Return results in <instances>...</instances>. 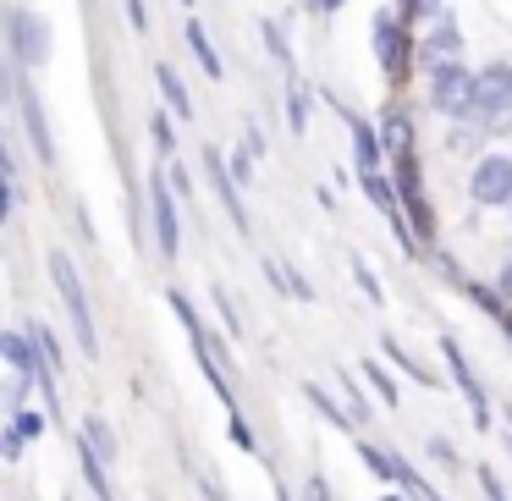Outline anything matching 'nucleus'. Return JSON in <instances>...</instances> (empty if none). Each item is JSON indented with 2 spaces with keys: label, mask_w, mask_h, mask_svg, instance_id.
Instances as JSON below:
<instances>
[{
  "label": "nucleus",
  "mask_w": 512,
  "mask_h": 501,
  "mask_svg": "<svg viewBox=\"0 0 512 501\" xmlns=\"http://www.w3.org/2000/svg\"><path fill=\"white\" fill-rule=\"evenodd\" d=\"M243 144H248V149H254V155H259V160H265V133H259V127H254V122H248V127H243Z\"/></svg>",
  "instance_id": "32"
},
{
  "label": "nucleus",
  "mask_w": 512,
  "mask_h": 501,
  "mask_svg": "<svg viewBox=\"0 0 512 501\" xmlns=\"http://www.w3.org/2000/svg\"><path fill=\"white\" fill-rule=\"evenodd\" d=\"M39 430H45V419H39V413H12V435H23V441H34Z\"/></svg>",
  "instance_id": "28"
},
{
  "label": "nucleus",
  "mask_w": 512,
  "mask_h": 501,
  "mask_svg": "<svg viewBox=\"0 0 512 501\" xmlns=\"http://www.w3.org/2000/svg\"><path fill=\"white\" fill-rule=\"evenodd\" d=\"M254 160H259V155H254V149H248V144L237 149V155H226V166H232L237 188H248V182H254Z\"/></svg>",
  "instance_id": "24"
},
{
  "label": "nucleus",
  "mask_w": 512,
  "mask_h": 501,
  "mask_svg": "<svg viewBox=\"0 0 512 501\" xmlns=\"http://www.w3.org/2000/svg\"><path fill=\"white\" fill-rule=\"evenodd\" d=\"M441 358H446V369H452L457 391L468 397V408H474V424H479V430H490V397H485V386H479V375H474V364H468V353L452 342V336H441Z\"/></svg>",
  "instance_id": "9"
},
{
  "label": "nucleus",
  "mask_w": 512,
  "mask_h": 501,
  "mask_svg": "<svg viewBox=\"0 0 512 501\" xmlns=\"http://www.w3.org/2000/svg\"><path fill=\"white\" fill-rule=\"evenodd\" d=\"M375 61L391 83L408 78V34H402V12H391V6L375 17Z\"/></svg>",
  "instance_id": "4"
},
{
  "label": "nucleus",
  "mask_w": 512,
  "mask_h": 501,
  "mask_svg": "<svg viewBox=\"0 0 512 501\" xmlns=\"http://www.w3.org/2000/svg\"><path fill=\"white\" fill-rule=\"evenodd\" d=\"M78 457H83V479H89V490H94V501H116L111 496V479H105V457L94 452L89 441L78 446Z\"/></svg>",
  "instance_id": "14"
},
{
  "label": "nucleus",
  "mask_w": 512,
  "mask_h": 501,
  "mask_svg": "<svg viewBox=\"0 0 512 501\" xmlns=\"http://www.w3.org/2000/svg\"><path fill=\"white\" fill-rule=\"evenodd\" d=\"M358 452H364V463H369V474H380V479H386V485H402V490H424V479L419 474H413V468L408 463H402V457L397 452H386V446H358Z\"/></svg>",
  "instance_id": "12"
},
{
  "label": "nucleus",
  "mask_w": 512,
  "mask_h": 501,
  "mask_svg": "<svg viewBox=\"0 0 512 501\" xmlns=\"http://www.w3.org/2000/svg\"><path fill=\"white\" fill-rule=\"evenodd\" d=\"M188 50L199 56V67L210 72L215 83H221V56H215V45H210V34H204V23H188Z\"/></svg>",
  "instance_id": "16"
},
{
  "label": "nucleus",
  "mask_w": 512,
  "mask_h": 501,
  "mask_svg": "<svg viewBox=\"0 0 512 501\" xmlns=\"http://www.w3.org/2000/svg\"><path fill=\"white\" fill-rule=\"evenodd\" d=\"M347 133H353V149H358V171H364V177H380V138L369 133V122L347 111Z\"/></svg>",
  "instance_id": "13"
},
{
  "label": "nucleus",
  "mask_w": 512,
  "mask_h": 501,
  "mask_svg": "<svg viewBox=\"0 0 512 501\" xmlns=\"http://www.w3.org/2000/svg\"><path fill=\"white\" fill-rule=\"evenodd\" d=\"M435 501H441V496H435Z\"/></svg>",
  "instance_id": "42"
},
{
  "label": "nucleus",
  "mask_w": 512,
  "mask_h": 501,
  "mask_svg": "<svg viewBox=\"0 0 512 501\" xmlns=\"http://www.w3.org/2000/svg\"><path fill=\"white\" fill-rule=\"evenodd\" d=\"M386 149H391V160L413 155V122H408L402 111H391V116H386Z\"/></svg>",
  "instance_id": "17"
},
{
  "label": "nucleus",
  "mask_w": 512,
  "mask_h": 501,
  "mask_svg": "<svg viewBox=\"0 0 512 501\" xmlns=\"http://www.w3.org/2000/svg\"><path fill=\"white\" fill-rule=\"evenodd\" d=\"M155 83H160V94H166L171 111H177V116H193V100H188V89H182L177 67H166V61H160V67H155Z\"/></svg>",
  "instance_id": "15"
},
{
  "label": "nucleus",
  "mask_w": 512,
  "mask_h": 501,
  "mask_svg": "<svg viewBox=\"0 0 512 501\" xmlns=\"http://www.w3.org/2000/svg\"><path fill=\"white\" fill-rule=\"evenodd\" d=\"M155 144H160V149L177 144V133H171V116H166V111H155Z\"/></svg>",
  "instance_id": "29"
},
{
  "label": "nucleus",
  "mask_w": 512,
  "mask_h": 501,
  "mask_svg": "<svg viewBox=\"0 0 512 501\" xmlns=\"http://www.w3.org/2000/svg\"><path fill=\"white\" fill-rule=\"evenodd\" d=\"M83 424H89V430H83V441H89L94 452H100L105 463H111V457H116V435L105 430V419H83Z\"/></svg>",
  "instance_id": "22"
},
{
  "label": "nucleus",
  "mask_w": 512,
  "mask_h": 501,
  "mask_svg": "<svg viewBox=\"0 0 512 501\" xmlns=\"http://www.w3.org/2000/svg\"><path fill=\"white\" fill-rule=\"evenodd\" d=\"M309 6H314V12H320V17H331V12H342V0H309Z\"/></svg>",
  "instance_id": "37"
},
{
  "label": "nucleus",
  "mask_w": 512,
  "mask_h": 501,
  "mask_svg": "<svg viewBox=\"0 0 512 501\" xmlns=\"http://www.w3.org/2000/svg\"><path fill=\"white\" fill-rule=\"evenodd\" d=\"M204 177H210V188H215V199H221V210L232 215V226L237 232H248V210H243V188H237V177H232V166H226V155L221 149H204Z\"/></svg>",
  "instance_id": "10"
},
{
  "label": "nucleus",
  "mask_w": 512,
  "mask_h": 501,
  "mask_svg": "<svg viewBox=\"0 0 512 501\" xmlns=\"http://www.w3.org/2000/svg\"><path fill=\"white\" fill-rule=\"evenodd\" d=\"M408 12L413 17H430V12H441V0H408Z\"/></svg>",
  "instance_id": "34"
},
{
  "label": "nucleus",
  "mask_w": 512,
  "mask_h": 501,
  "mask_svg": "<svg viewBox=\"0 0 512 501\" xmlns=\"http://www.w3.org/2000/svg\"><path fill=\"white\" fill-rule=\"evenodd\" d=\"M501 111H512V67L507 61H496V67H485L474 78V116L468 122H496Z\"/></svg>",
  "instance_id": "6"
},
{
  "label": "nucleus",
  "mask_w": 512,
  "mask_h": 501,
  "mask_svg": "<svg viewBox=\"0 0 512 501\" xmlns=\"http://www.w3.org/2000/svg\"><path fill=\"white\" fill-rule=\"evenodd\" d=\"M364 380H369V386H375V391H380V397H386V402H391V408H397V380H391V375H386V369H380V364H364Z\"/></svg>",
  "instance_id": "25"
},
{
  "label": "nucleus",
  "mask_w": 512,
  "mask_h": 501,
  "mask_svg": "<svg viewBox=\"0 0 512 501\" xmlns=\"http://www.w3.org/2000/svg\"><path fill=\"white\" fill-rule=\"evenodd\" d=\"M182 6H188V0H182Z\"/></svg>",
  "instance_id": "41"
},
{
  "label": "nucleus",
  "mask_w": 512,
  "mask_h": 501,
  "mask_svg": "<svg viewBox=\"0 0 512 501\" xmlns=\"http://www.w3.org/2000/svg\"><path fill=\"white\" fill-rule=\"evenodd\" d=\"M507 446H512V408H507Z\"/></svg>",
  "instance_id": "38"
},
{
  "label": "nucleus",
  "mask_w": 512,
  "mask_h": 501,
  "mask_svg": "<svg viewBox=\"0 0 512 501\" xmlns=\"http://www.w3.org/2000/svg\"><path fill=\"white\" fill-rule=\"evenodd\" d=\"M397 193H402V210H408L413 232L430 237V232H435V215H430V204H424V188H419V166H413V155L397 160Z\"/></svg>",
  "instance_id": "11"
},
{
  "label": "nucleus",
  "mask_w": 512,
  "mask_h": 501,
  "mask_svg": "<svg viewBox=\"0 0 512 501\" xmlns=\"http://www.w3.org/2000/svg\"><path fill=\"white\" fill-rule=\"evenodd\" d=\"M276 501H287V490H281V496H276Z\"/></svg>",
  "instance_id": "39"
},
{
  "label": "nucleus",
  "mask_w": 512,
  "mask_h": 501,
  "mask_svg": "<svg viewBox=\"0 0 512 501\" xmlns=\"http://www.w3.org/2000/svg\"><path fill=\"white\" fill-rule=\"evenodd\" d=\"M12 94H17V111H23V127H28V144H34V155L45 160V166H56V138H50V127H45V105H39L28 72H17Z\"/></svg>",
  "instance_id": "8"
},
{
  "label": "nucleus",
  "mask_w": 512,
  "mask_h": 501,
  "mask_svg": "<svg viewBox=\"0 0 512 501\" xmlns=\"http://www.w3.org/2000/svg\"><path fill=\"white\" fill-rule=\"evenodd\" d=\"M474 78L479 72H468L463 61H435V78H430V100L441 105L446 116H474Z\"/></svg>",
  "instance_id": "2"
},
{
  "label": "nucleus",
  "mask_w": 512,
  "mask_h": 501,
  "mask_svg": "<svg viewBox=\"0 0 512 501\" xmlns=\"http://www.w3.org/2000/svg\"><path fill=\"white\" fill-rule=\"evenodd\" d=\"M468 193H474V204H485V210H496V204L512 210V155H485L479 160L474 177H468Z\"/></svg>",
  "instance_id": "5"
},
{
  "label": "nucleus",
  "mask_w": 512,
  "mask_h": 501,
  "mask_svg": "<svg viewBox=\"0 0 512 501\" xmlns=\"http://www.w3.org/2000/svg\"><path fill=\"white\" fill-rule=\"evenodd\" d=\"M430 457H435V463H457L452 441H441V435H430Z\"/></svg>",
  "instance_id": "31"
},
{
  "label": "nucleus",
  "mask_w": 512,
  "mask_h": 501,
  "mask_svg": "<svg viewBox=\"0 0 512 501\" xmlns=\"http://www.w3.org/2000/svg\"><path fill=\"white\" fill-rule=\"evenodd\" d=\"M50 276H56V292H61V309H67V320H72V336H78V347L94 358V353H100V336H94L89 292H83V281H78V270H72V259H67V254H50Z\"/></svg>",
  "instance_id": "1"
},
{
  "label": "nucleus",
  "mask_w": 512,
  "mask_h": 501,
  "mask_svg": "<svg viewBox=\"0 0 512 501\" xmlns=\"http://www.w3.org/2000/svg\"><path fill=\"white\" fill-rule=\"evenodd\" d=\"M496 292H501V298H512V259L501 265V281H496Z\"/></svg>",
  "instance_id": "36"
},
{
  "label": "nucleus",
  "mask_w": 512,
  "mask_h": 501,
  "mask_svg": "<svg viewBox=\"0 0 512 501\" xmlns=\"http://www.w3.org/2000/svg\"><path fill=\"white\" fill-rule=\"evenodd\" d=\"M353 276H358V287H364V298H369V303H386V292H380V276L364 265V259H353Z\"/></svg>",
  "instance_id": "26"
},
{
  "label": "nucleus",
  "mask_w": 512,
  "mask_h": 501,
  "mask_svg": "<svg viewBox=\"0 0 512 501\" xmlns=\"http://www.w3.org/2000/svg\"><path fill=\"white\" fill-rule=\"evenodd\" d=\"M380 353H386V358H391V364H397L408 380H424V386H435V380L424 375V364H419V358H413L408 347H397V336H380Z\"/></svg>",
  "instance_id": "18"
},
{
  "label": "nucleus",
  "mask_w": 512,
  "mask_h": 501,
  "mask_svg": "<svg viewBox=\"0 0 512 501\" xmlns=\"http://www.w3.org/2000/svg\"><path fill=\"white\" fill-rule=\"evenodd\" d=\"M386 501H402V496H386Z\"/></svg>",
  "instance_id": "40"
},
{
  "label": "nucleus",
  "mask_w": 512,
  "mask_h": 501,
  "mask_svg": "<svg viewBox=\"0 0 512 501\" xmlns=\"http://www.w3.org/2000/svg\"><path fill=\"white\" fill-rule=\"evenodd\" d=\"M479 485H485V496H490V501H512L507 490H501V479L490 474V468H479Z\"/></svg>",
  "instance_id": "30"
},
{
  "label": "nucleus",
  "mask_w": 512,
  "mask_h": 501,
  "mask_svg": "<svg viewBox=\"0 0 512 501\" xmlns=\"http://www.w3.org/2000/svg\"><path fill=\"white\" fill-rule=\"evenodd\" d=\"M28 336H34V347H39V358H45L50 369H61V347H56V331L50 325H23Z\"/></svg>",
  "instance_id": "21"
},
{
  "label": "nucleus",
  "mask_w": 512,
  "mask_h": 501,
  "mask_svg": "<svg viewBox=\"0 0 512 501\" xmlns=\"http://www.w3.org/2000/svg\"><path fill=\"white\" fill-rule=\"evenodd\" d=\"M127 17H133V28H149V12H144V0H127Z\"/></svg>",
  "instance_id": "33"
},
{
  "label": "nucleus",
  "mask_w": 512,
  "mask_h": 501,
  "mask_svg": "<svg viewBox=\"0 0 512 501\" xmlns=\"http://www.w3.org/2000/svg\"><path fill=\"white\" fill-rule=\"evenodd\" d=\"M303 501H331V490H325V479H320V474L309 479V496H303Z\"/></svg>",
  "instance_id": "35"
},
{
  "label": "nucleus",
  "mask_w": 512,
  "mask_h": 501,
  "mask_svg": "<svg viewBox=\"0 0 512 501\" xmlns=\"http://www.w3.org/2000/svg\"><path fill=\"white\" fill-rule=\"evenodd\" d=\"M303 397H309V402H314V408H320V413H325V419H331V424H342V430H353V413H342V408H336V402L325 397L320 386H303Z\"/></svg>",
  "instance_id": "23"
},
{
  "label": "nucleus",
  "mask_w": 512,
  "mask_h": 501,
  "mask_svg": "<svg viewBox=\"0 0 512 501\" xmlns=\"http://www.w3.org/2000/svg\"><path fill=\"white\" fill-rule=\"evenodd\" d=\"M430 50H435V61H457V50H463V39H457L452 17H441V28L430 34Z\"/></svg>",
  "instance_id": "20"
},
{
  "label": "nucleus",
  "mask_w": 512,
  "mask_h": 501,
  "mask_svg": "<svg viewBox=\"0 0 512 501\" xmlns=\"http://www.w3.org/2000/svg\"><path fill=\"white\" fill-rule=\"evenodd\" d=\"M6 39H12V67H17V72L45 67V61H50V34H45V23H39L34 12H23V6L6 17Z\"/></svg>",
  "instance_id": "3"
},
{
  "label": "nucleus",
  "mask_w": 512,
  "mask_h": 501,
  "mask_svg": "<svg viewBox=\"0 0 512 501\" xmlns=\"http://www.w3.org/2000/svg\"><path fill=\"white\" fill-rule=\"evenodd\" d=\"M342 391H347V413H353V424H364L369 402H364V391H358V380H353V375H342Z\"/></svg>",
  "instance_id": "27"
},
{
  "label": "nucleus",
  "mask_w": 512,
  "mask_h": 501,
  "mask_svg": "<svg viewBox=\"0 0 512 501\" xmlns=\"http://www.w3.org/2000/svg\"><path fill=\"white\" fill-rule=\"evenodd\" d=\"M287 127H292V133L309 127V94H303L298 78H287Z\"/></svg>",
  "instance_id": "19"
},
{
  "label": "nucleus",
  "mask_w": 512,
  "mask_h": 501,
  "mask_svg": "<svg viewBox=\"0 0 512 501\" xmlns=\"http://www.w3.org/2000/svg\"><path fill=\"white\" fill-rule=\"evenodd\" d=\"M149 215H155V243H160V254L166 259H177V248H182V221H177V199H171V182L160 177H149Z\"/></svg>",
  "instance_id": "7"
}]
</instances>
